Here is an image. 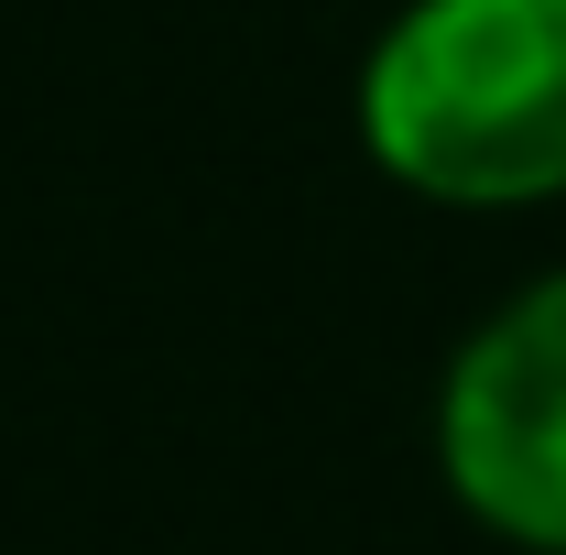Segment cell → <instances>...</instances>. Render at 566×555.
I'll use <instances>...</instances> for the list:
<instances>
[{
  "label": "cell",
  "instance_id": "obj_2",
  "mask_svg": "<svg viewBox=\"0 0 566 555\" xmlns=\"http://www.w3.org/2000/svg\"><path fill=\"white\" fill-rule=\"evenodd\" d=\"M436 458L469 523H491L523 555H566V273L523 283L447 359Z\"/></svg>",
  "mask_w": 566,
  "mask_h": 555
},
{
  "label": "cell",
  "instance_id": "obj_1",
  "mask_svg": "<svg viewBox=\"0 0 566 555\" xmlns=\"http://www.w3.org/2000/svg\"><path fill=\"white\" fill-rule=\"evenodd\" d=\"M359 142L436 208L566 197V0H415L359 66Z\"/></svg>",
  "mask_w": 566,
  "mask_h": 555
}]
</instances>
